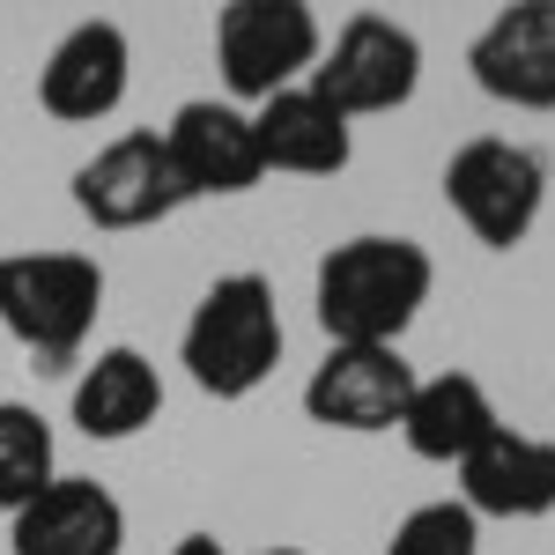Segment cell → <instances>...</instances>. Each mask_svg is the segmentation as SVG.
I'll list each match as a JSON object with an SVG mask.
<instances>
[{"label":"cell","mask_w":555,"mask_h":555,"mask_svg":"<svg viewBox=\"0 0 555 555\" xmlns=\"http://www.w3.org/2000/svg\"><path fill=\"white\" fill-rule=\"evenodd\" d=\"M429 282L437 267L415 237H348L319 259L311 304L334 348H400V334L429 304Z\"/></svg>","instance_id":"6da1fadb"},{"label":"cell","mask_w":555,"mask_h":555,"mask_svg":"<svg viewBox=\"0 0 555 555\" xmlns=\"http://www.w3.org/2000/svg\"><path fill=\"white\" fill-rule=\"evenodd\" d=\"M178 363H185V378L208 400H245V392H259L274 378V363H282V311H274L267 274H222L208 297L193 304Z\"/></svg>","instance_id":"7a4b0ae2"},{"label":"cell","mask_w":555,"mask_h":555,"mask_svg":"<svg viewBox=\"0 0 555 555\" xmlns=\"http://www.w3.org/2000/svg\"><path fill=\"white\" fill-rule=\"evenodd\" d=\"M104 311V267L89 253H8L0 259V326L38 356V371H67Z\"/></svg>","instance_id":"3957f363"},{"label":"cell","mask_w":555,"mask_h":555,"mask_svg":"<svg viewBox=\"0 0 555 555\" xmlns=\"http://www.w3.org/2000/svg\"><path fill=\"white\" fill-rule=\"evenodd\" d=\"M319 52H326V30L304 0H230L215 15V67L237 112L245 104L259 112L267 96L311 82Z\"/></svg>","instance_id":"277c9868"},{"label":"cell","mask_w":555,"mask_h":555,"mask_svg":"<svg viewBox=\"0 0 555 555\" xmlns=\"http://www.w3.org/2000/svg\"><path fill=\"white\" fill-rule=\"evenodd\" d=\"M444 201H452V215L467 222L489 253H512V245H526V230L541 222L548 164H541L526 141L481 133V141H467V149L444 164Z\"/></svg>","instance_id":"5b68a950"},{"label":"cell","mask_w":555,"mask_h":555,"mask_svg":"<svg viewBox=\"0 0 555 555\" xmlns=\"http://www.w3.org/2000/svg\"><path fill=\"white\" fill-rule=\"evenodd\" d=\"M423 82V38L392 15H348L334 44L319 52L311 67V89L341 112V119H371V112H400Z\"/></svg>","instance_id":"8992f818"},{"label":"cell","mask_w":555,"mask_h":555,"mask_svg":"<svg viewBox=\"0 0 555 555\" xmlns=\"http://www.w3.org/2000/svg\"><path fill=\"white\" fill-rule=\"evenodd\" d=\"M75 208L96 230H149L164 215L185 208V185L171 171L164 133H119L75 171Z\"/></svg>","instance_id":"52a82bcc"},{"label":"cell","mask_w":555,"mask_h":555,"mask_svg":"<svg viewBox=\"0 0 555 555\" xmlns=\"http://www.w3.org/2000/svg\"><path fill=\"white\" fill-rule=\"evenodd\" d=\"M164 149H171V171L185 185V201H230V193H253L267 178L259 141H253V112H237L230 96L178 104L171 127H164Z\"/></svg>","instance_id":"ba28073f"},{"label":"cell","mask_w":555,"mask_h":555,"mask_svg":"<svg viewBox=\"0 0 555 555\" xmlns=\"http://www.w3.org/2000/svg\"><path fill=\"white\" fill-rule=\"evenodd\" d=\"M415 400V363L400 348H326V363L304 378V415L326 429H400Z\"/></svg>","instance_id":"9c48e42d"},{"label":"cell","mask_w":555,"mask_h":555,"mask_svg":"<svg viewBox=\"0 0 555 555\" xmlns=\"http://www.w3.org/2000/svg\"><path fill=\"white\" fill-rule=\"evenodd\" d=\"M127 75H133L127 30L96 15V23H75L52 44V60L38 67V104L67 127H89V119H112L127 104Z\"/></svg>","instance_id":"30bf717a"},{"label":"cell","mask_w":555,"mask_h":555,"mask_svg":"<svg viewBox=\"0 0 555 555\" xmlns=\"http://www.w3.org/2000/svg\"><path fill=\"white\" fill-rule=\"evenodd\" d=\"M474 82L512 112H555V0H518L489 15L467 52Z\"/></svg>","instance_id":"8fae6325"},{"label":"cell","mask_w":555,"mask_h":555,"mask_svg":"<svg viewBox=\"0 0 555 555\" xmlns=\"http://www.w3.org/2000/svg\"><path fill=\"white\" fill-rule=\"evenodd\" d=\"M8 548L15 555H119L127 548V504L89 474H60L52 489H38L8 518Z\"/></svg>","instance_id":"7c38bea8"},{"label":"cell","mask_w":555,"mask_h":555,"mask_svg":"<svg viewBox=\"0 0 555 555\" xmlns=\"http://www.w3.org/2000/svg\"><path fill=\"white\" fill-rule=\"evenodd\" d=\"M460 504L474 518H548L555 512V444L504 423L474 460H460Z\"/></svg>","instance_id":"4fadbf2b"},{"label":"cell","mask_w":555,"mask_h":555,"mask_svg":"<svg viewBox=\"0 0 555 555\" xmlns=\"http://www.w3.org/2000/svg\"><path fill=\"white\" fill-rule=\"evenodd\" d=\"M253 141H259V164H267V171H297V178H334V171H348V156H356L348 119L311 82L267 96L253 112Z\"/></svg>","instance_id":"5bb4252c"},{"label":"cell","mask_w":555,"mask_h":555,"mask_svg":"<svg viewBox=\"0 0 555 555\" xmlns=\"http://www.w3.org/2000/svg\"><path fill=\"white\" fill-rule=\"evenodd\" d=\"M496 429H504V415H496L489 385L467 378V371L415 378V400H408V415H400L408 452H415V460H437V467H460V460H474V452H481Z\"/></svg>","instance_id":"9a60e30c"},{"label":"cell","mask_w":555,"mask_h":555,"mask_svg":"<svg viewBox=\"0 0 555 555\" xmlns=\"http://www.w3.org/2000/svg\"><path fill=\"white\" fill-rule=\"evenodd\" d=\"M164 408V378L141 348H104L75 378V429L96 437V444H119V437H141Z\"/></svg>","instance_id":"2e32d148"},{"label":"cell","mask_w":555,"mask_h":555,"mask_svg":"<svg viewBox=\"0 0 555 555\" xmlns=\"http://www.w3.org/2000/svg\"><path fill=\"white\" fill-rule=\"evenodd\" d=\"M60 481V452H52V423L30 400H0V512L15 518L38 489Z\"/></svg>","instance_id":"e0dca14e"},{"label":"cell","mask_w":555,"mask_h":555,"mask_svg":"<svg viewBox=\"0 0 555 555\" xmlns=\"http://www.w3.org/2000/svg\"><path fill=\"white\" fill-rule=\"evenodd\" d=\"M385 555H481V518L444 496V504H415V512L392 526Z\"/></svg>","instance_id":"ac0fdd59"},{"label":"cell","mask_w":555,"mask_h":555,"mask_svg":"<svg viewBox=\"0 0 555 555\" xmlns=\"http://www.w3.org/2000/svg\"><path fill=\"white\" fill-rule=\"evenodd\" d=\"M171 555H230V548H222V541H215V533H185V541H178Z\"/></svg>","instance_id":"d6986e66"},{"label":"cell","mask_w":555,"mask_h":555,"mask_svg":"<svg viewBox=\"0 0 555 555\" xmlns=\"http://www.w3.org/2000/svg\"><path fill=\"white\" fill-rule=\"evenodd\" d=\"M259 555H304V548H259Z\"/></svg>","instance_id":"ffe728a7"}]
</instances>
